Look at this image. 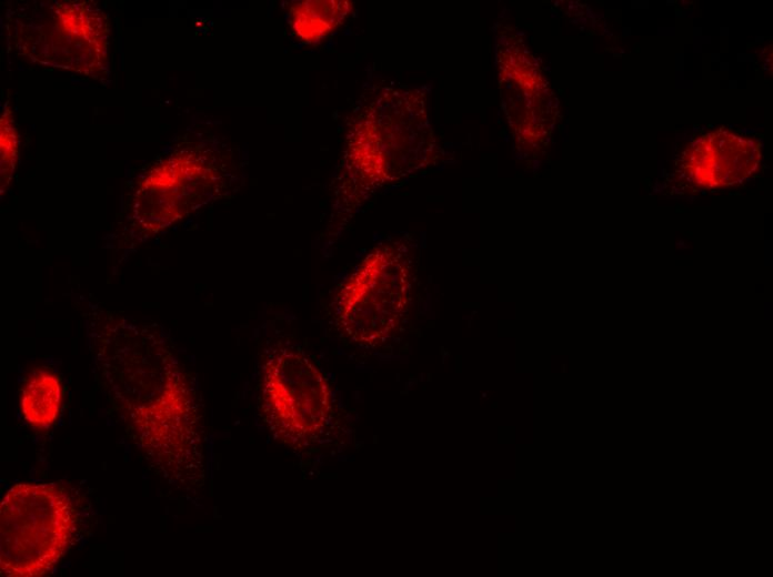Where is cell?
Instances as JSON below:
<instances>
[{
	"instance_id": "ba28073f",
	"label": "cell",
	"mask_w": 773,
	"mask_h": 577,
	"mask_svg": "<svg viewBox=\"0 0 773 577\" xmlns=\"http://www.w3.org/2000/svg\"><path fill=\"white\" fill-rule=\"evenodd\" d=\"M61 402L58 378L46 371L34 373L26 383L21 396L24 421L34 427H48L57 418Z\"/></svg>"
},
{
	"instance_id": "7a4b0ae2",
	"label": "cell",
	"mask_w": 773,
	"mask_h": 577,
	"mask_svg": "<svg viewBox=\"0 0 773 577\" xmlns=\"http://www.w3.org/2000/svg\"><path fill=\"white\" fill-rule=\"evenodd\" d=\"M74 530L68 497L48 484H18L0 505V566L3 576H40L67 550Z\"/></svg>"
},
{
	"instance_id": "6da1fadb",
	"label": "cell",
	"mask_w": 773,
	"mask_h": 577,
	"mask_svg": "<svg viewBox=\"0 0 773 577\" xmlns=\"http://www.w3.org/2000/svg\"><path fill=\"white\" fill-rule=\"evenodd\" d=\"M332 404L325 376L301 348L277 345L268 350L259 405L264 423L278 438L299 448L325 439Z\"/></svg>"
},
{
	"instance_id": "5b68a950",
	"label": "cell",
	"mask_w": 773,
	"mask_h": 577,
	"mask_svg": "<svg viewBox=\"0 0 773 577\" xmlns=\"http://www.w3.org/2000/svg\"><path fill=\"white\" fill-rule=\"evenodd\" d=\"M759 145L730 131L707 133L694 141L683 154L682 168L687 180L700 188H721L736 183L755 169Z\"/></svg>"
},
{
	"instance_id": "3957f363",
	"label": "cell",
	"mask_w": 773,
	"mask_h": 577,
	"mask_svg": "<svg viewBox=\"0 0 773 577\" xmlns=\"http://www.w3.org/2000/svg\"><path fill=\"white\" fill-rule=\"evenodd\" d=\"M412 281V261L404 247L396 243L374 247L337 293L339 327L361 344L384 341L409 311Z\"/></svg>"
},
{
	"instance_id": "277c9868",
	"label": "cell",
	"mask_w": 773,
	"mask_h": 577,
	"mask_svg": "<svg viewBox=\"0 0 773 577\" xmlns=\"http://www.w3.org/2000/svg\"><path fill=\"white\" fill-rule=\"evenodd\" d=\"M360 118L349 138L345 153L344 178L341 182L342 201L349 192L354 196L373 192L424 165L428 158V138L419 132L428 131L421 120V109L396 110L389 103Z\"/></svg>"
},
{
	"instance_id": "8992f818",
	"label": "cell",
	"mask_w": 773,
	"mask_h": 577,
	"mask_svg": "<svg viewBox=\"0 0 773 577\" xmlns=\"http://www.w3.org/2000/svg\"><path fill=\"white\" fill-rule=\"evenodd\" d=\"M217 171L194 154L179 158L154 169L143 182L141 193H155L159 226L181 219L188 211L208 200L214 191ZM152 217V219H153Z\"/></svg>"
},
{
	"instance_id": "52a82bcc",
	"label": "cell",
	"mask_w": 773,
	"mask_h": 577,
	"mask_svg": "<svg viewBox=\"0 0 773 577\" xmlns=\"http://www.w3.org/2000/svg\"><path fill=\"white\" fill-rule=\"evenodd\" d=\"M351 8L349 1H301L290 10V26L303 42H317L338 28Z\"/></svg>"
}]
</instances>
